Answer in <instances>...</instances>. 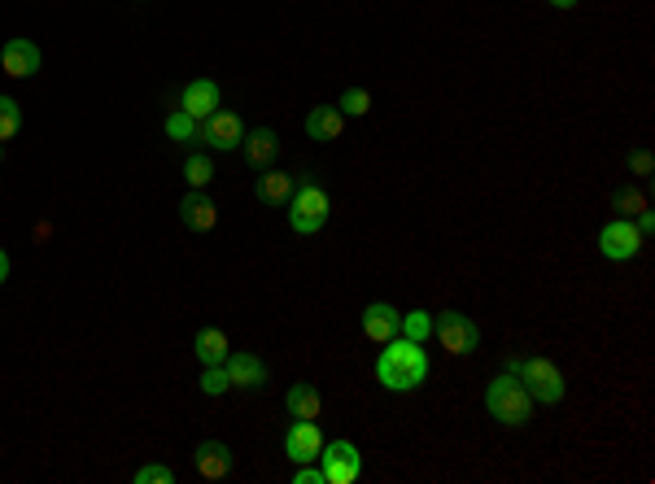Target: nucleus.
I'll use <instances>...</instances> for the list:
<instances>
[{"mask_svg": "<svg viewBox=\"0 0 655 484\" xmlns=\"http://www.w3.org/2000/svg\"><path fill=\"white\" fill-rule=\"evenodd\" d=\"M376 380L385 384L389 393L420 389V384L428 380V354H424V345L407 341V336H393V341H385V349H380V358H376Z\"/></svg>", "mask_w": 655, "mask_h": 484, "instance_id": "f257e3e1", "label": "nucleus"}, {"mask_svg": "<svg viewBox=\"0 0 655 484\" xmlns=\"http://www.w3.org/2000/svg\"><path fill=\"white\" fill-rule=\"evenodd\" d=\"M328 214H332V201H328L324 179H319V175H302V179H297V188H293V197H289L293 232L297 236H315L319 227L328 223Z\"/></svg>", "mask_w": 655, "mask_h": 484, "instance_id": "f03ea898", "label": "nucleus"}, {"mask_svg": "<svg viewBox=\"0 0 655 484\" xmlns=\"http://www.w3.org/2000/svg\"><path fill=\"white\" fill-rule=\"evenodd\" d=\"M485 406H490V415L503 423V428H524V423L533 419V397L524 393V384L511 371L494 375V380L485 384Z\"/></svg>", "mask_w": 655, "mask_h": 484, "instance_id": "7ed1b4c3", "label": "nucleus"}, {"mask_svg": "<svg viewBox=\"0 0 655 484\" xmlns=\"http://www.w3.org/2000/svg\"><path fill=\"white\" fill-rule=\"evenodd\" d=\"M507 371L524 384V393H529L533 402H546V406L564 402L568 384H564V375H559V367L551 358H507Z\"/></svg>", "mask_w": 655, "mask_h": 484, "instance_id": "20e7f679", "label": "nucleus"}, {"mask_svg": "<svg viewBox=\"0 0 655 484\" xmlns=\"http://www.w3.org/2000/svg\"><path fill=\"white\" fill-rule=\"evenodd\" d=\"M433 336L442 341L446 354H455V358H468L472 349L481 345V328H476L468 314H459V310L437 314V319H433Z\"/></svg>", "mask_w": 655, "mask_h": 484, "instance_id": "39448f33", "label": "nucleus"}, {"mask_svg": "<svg viewBox=\"0 0 655 484\" xmlns=\"http://www.w3.org/2000/svg\"><path fill=\"white\" fill-rule=\"evenodd\" d=\"M319 471H324V484H354V480L363 476L359 445H350V441H324V450H319Z\"/></svg>", "mask_w": 655, "mask_h": 484, "instance_id": "423d86ee", "label": "nucleus"}, {"mask_svg": "<svg viewBox=\"0 0 655 484\" xmlns=\"http://www.w3.org/2000/svg\"><path fill=\"white\" fill-rule=\"evenodd\" d=\"M241 140H245V123L232 110H214L210 118H201V127H197V144H210L214 153L241 149Z\"/></svg>", "mask_w": 655, "mask_h": 484, "instance_id": "0eeeda50", "label": "nucleus"}, {"mask_svg": "<svg viewBox=\"0 0 655 484\" xmlns=\"http://www.w3.org/2000/svg\"><path fill=\"white\" fill-rule=\"evenodd\" d=\"M319 450H324L319 419H293L289 432H284V454H289L293 463H319Z\"/></svg>", "mask_w": 655, "mask_h": 484, "instance_id": "6e6552de", "label": "nucleus"}, {"mask_svg": "<svg viewBox=\"0 0 655 484\" xmlns=\"http://www.w3.org/2000/svg\"><path fill=\"white\" fill-rule=\"evenodd\" d=\"M599 249H603V258H612V262H629L642 253V236L629 219H612L599 232Z\"/></svg>", "mask_w": 655, "mask_h": 484, "instance_id": "1a4fd4ad", "label": "nucleus"}, {"mask_svg": "<svg viewBox=\"0 0 655 484\" xmlns=\"http://www.w3.org/2000/svg\"><path fill=\"white\" fill-rule=\"evenodd\" d=\"M40 48H35L31 40H22V35H14V40H5V48H0V66H5L9 79H31L35 70H40Z\"/></svg>", "mask_w": 655, "mask_h": 484, "instance_id": "9d476101", "label": "nucleus"}, {"mask_svg": "<svg viewBox=\"0 0 655 484\" xmlns=\"http://www.w3.org/2000/svg\"><path fill=\"white\" fill-rule=\"evenodd\" d=\"M398 332H402V314L393 310L389 301H372V306L363 310V336H367V341L385 345V341H393Z\"/></svg>", "mask_w": 655, "mask_h": 484, "instance_id": "9b49d317", "label": "nucleus"}, {"mask_svg": "<svg viewBox=\"0 0 655 484\" xmlns=\"http://www.w3.org/2000/svg\"><path fill=\"white\" fill-rule=\"evenodd\" d=\"M193 463H197L201 480H228L232 467H236V458H232V450L223 441H201L197 454H193Z\"/></svg>", "mask_w": 655, "mask_h": 484, "instance_id": "f8f14e48", "label": "nucleus"}, {"mask_svg": "<svg viewBox=\"0 0 655 484\" xmlns=\"http://www.w3.org/2000/svg\"><path fill=\"white\" fill-rule=\"evenodd\" d=\"M180 110L188 114V118H210L214 110H219V83L214 79H193L188 88L180 92Z\"/></svg>", "mask_w": 655, "mask_h": 484, "instance_id": "ddd939ff", "label": "nucleus"}, {"mask_svg": "<svg viewBox=\"0 0 655 484\" xmlns=\"http://www.w3.org/2000/svg\"><path fill=\"white\" fill-rule=\"evenodd\" d=\"M241 149H245V162L254 166V171H267V166L276 162V153H280V140H276V131L271 127H254V131H245Z\"/></svg>", "mask_w": 655, "mask_h": 484, "instance_id": "4468645a", "label": "nucleus"}, {"mask_svg": "<svg viewBox=\"0 0 655 484\" xmlns=\"http://www.w3.org/2000/svg\"><path fill=\"white\" fill-rule=\"evenodd\" d=\"M228 380H232V389H249V393H258L262 384H267V367H262V358L254 354H228Z\"/></svg>", "mask_w": 655, "mask_h": 484, "instance_id": "2eb2a0df", "label": "nucleus"}, {"mask_svg": "<svg viewBox=\"0 0 655 484\" xmlns=\"http://www.w3.org/2000/svg\"><path fill=\"white\" fill-rule=\"evenodd\" d=\"M293 188H297V175H284V171H271L267 166V171L258 175V184H254V197L262 205H289Z\"/></svg>", "mask_w": 655, "mask_h": 484, "instance_id": "dca6fc26", "label": "nucleus"}, {"mask_svg": "<svg viewBox=\"0 0 655 484\" xmlns=\"http://www.w3.org/2000/svg\"><path fill=\"white\" fill-rule=\"evenodd\" d=\"M180 219H184V227H193V232H210V227L219 223V210H214V201L206 197V192L193 188L180 201Z\"/></svg>", "mask_w": 655, "mask_h": 484, "instance_id": "f3484780", "label": "nucleus"}, {"mask_svg": "<svg viewBox=\"0 0 655 484\" xmlns=\"http://www.w3.org/2000/svg\"><path fill=\"white\" fill-rule=\"evenodd\" d=\"M341 127H345V114L337 105H315L306 114V136L311 140H341Z\"/></svg>", "mask_w": 655, "mask_h": 484, "instance_id": "a211bd4d", "label": "nucleus"}, {"mask_svg": "<svg viewBox=\"0 0 655 484\" xmlns=\"http://www.w3.org/2000/svg\"><path fill=\"white\" fill-rule=\"evenodd\" d=\"M193 354L201 358V367H223L228 362V336H223L219 328H201L197 336H193Z\"/></svg>", "mask_w": 655, "mask_h": 484, "instance_id": "6ab92c4d", "label": "nucleus"}, {"mask_svg": "<svg viewBox=\"0 0 655 484\" xmlns=\"http://www.w3.org/2000/svg\"><path fill=\"white\" fill-rule=\"evenodd\" d=\"M284 410H289L293 419H319V410H324V397H319L315 384H293V389L284 393Z\"/></svg>", "mask_w": 655, "mask_h": 484, "instance_id": "aec40b11", "label": "nucleus"}, {"mask_svg": "<svg viewBox=\"0 0 655 484\" xmlns=\"http://www.w3.org/2000/svg\"><path fill=\"white\" fill-rule=\"evenodd\" d=\"M197 118H188L184 110H171V114H166V136H171L175 144H184V149H201V144H197Z\"/></svg>", "mask_w": 655, "mask_h": 484, "instance_id": "412c9836", "label": "nucleus"}, {"mask_svg": "<svg viewBox=\"0 0 655 484\" xmlns=\"http://www.w3.org/2000/svg\"><path fill=\"white\" fill-rule=\"evenodd\" d=\"M184 179H188V188H210L214 184V162L206 153H188V162H184Z\"/></svg>", "mask_w": 655, "mask_h": 484, "instance_id": "4be33fe9", "label": "nucleus"}, {"mask_svg": "<svg viewBox=\"0 0 655 484\" xmlns=\"http://www.w3.org/2000/svg\"><path fill=\"white\" fill-rule=\"evenodd\" d=\"M398 336H407V341L424 345L428 336H433V314H428V310H411V314H402V332H398Z\"/></svg>", "mask_w": 655, "mask_h": 484, "instance_id": "5701e85b", "label": "nucleus"}, {"mask_svg": "<svg viewBox=\"0 0 655 484\" xmlns=\"http://www.w3.org/2000/svg\"><path fill=\"white\" fill-rule=\"evenodd\" d=\"M337 110L345 118H363L367 110H372V92H367V88H345L341 101H337Z\"/></svg>", "mask_w": 655, "mask_h": 484, "instance_id": "b1692460", "label": "nucleus"}, {"mask_svg": "<svg viewBox=\"0 0 655 484\" xmlns=\"http://www.w3.org/2000/svg\"><path fill=\"white\" fill-rule=\"evenodd\" d=\"M22 131V110H18V101H9V96H0V144L5 140H14Z\"/></svg>", "mask_w": 655, "mask_h": 484, "instance_id": "393cba45", "label": "nucleus"}, {"mask_svg": "<svg viewBox=\"0 0 655 484\" xmlns=\"http://www.w3.org/2000/svg\"><path fill=\"white\" fill-rule=\"evenodd\" d=\"M228 389H232L228 367H206V371H201V393H206V397H223Z\"/></svg>", "mask_w": 655, "mask_h": 484, "instance_id": "a878e982", "label": "nucleus"}, {"mask_svg": "<svg viewBox=\"0 0 655 484\" xmlns=\"http://www.w3.org/2000/svg\"><path fill=\"white\" fill-rule=\"evenodd\" d=\"M616 210H621V219H634V214L647 210V197L638 188H621L616 192Z\"/></svg>", "mask_w": 655, "mask_h": 484, "instance_id": "bb28decb", "label": "nucleus"}, {"mask_svg": "<svg viewBox=\"0 0 655 484\" xmlns=\"http://www.w3.org/2000/svg\"><path fill=\"white\" fill-rule=\"evenodd\" d=\"M171 480H175V471L162 467V463H145L136 471V484H171Z\"/></svg>", "mask_w": 655, "mask_h": 484, "instance_id": "cd10ccee", "label": "nucleus"}, {"mask_svg": "<svg viewBox=\"0 0 655 484\" xmlns=\"http://www.w3.org/2000/svg\"><path fill=\"white\" fill-rule=\"evenodd\" d=\"M293 484H324V471H319V463H297Z\"/></svg>", "mask_w": 655, "mask_h": 484, "instance_id": "c85d7f7f", "label": "nucleus"}, {"mask_svg": "<svg viewBox=\"0 0 655 484\" xmlns=\"http://www.w3.org/2000/svg\"><path fill=\"white\" fill-rule=\"evenodd\" d=\"M634 219H638V223H634V227H638V236L647 240V236L655 232V214H651V210H642V214H634Z\"/></svg>", "mask_w": 655, "mask_h": 484, "instance_id": "c756f323", "label": "nucleus"}, {"mask_svg": "<svg viewBox=\"0 0 655 484\" xmlns=\"http://www.w3.org/2000/svg\"><path fill=\"white\" fill-rule=\"evenodd\" d=\"M629 166H634L638 175H651V153H647V149H638L634 157H629Z\"/></svg>", "mask_w": 655, "mask_h": 484, "instance_id": "7c9ffc66", "label": "nucleus"}, {"mask_svg": "<svg viewBox=\"0 0 655 484\" xmlns=\"http://www.w3.org/2000/svg\"><path fill=\"white\" fill-rule=\"evenodd\" d=\"M5 280H9V253L0 249V284H5Z\"/></svg>", "mask_w": 655, "mask_h": 484, "instance_id": "2f4dec72", "label": "nucleus"}, {"mask_svg": "<svg viewBox=\"0 0 655 484\" xmlns=\"http://www.w3.org/2000/svg\"><path fill=\"white\" fill-rule=\"evenodd\" d=\"M555 9H577V0H551Z\"/></svg>", "mask_w": 655, "mask_h": 484, "instance_id": "473e14b6", "label": "nucleus"}, {"mask_svg": "<svg viewBox=\"0 0 655 484\" xmlns=\"http://www.w3.org/2000/svg\"><path fill=\"white\" fill-rule=\"evenodd\" d=\"M0 162H5V144H0Z\"/></svg>", "mask_w": 655, "mask_h": 484, "instance_id": "72a5a7b5", "label": "nucleus"}]
</instances>
